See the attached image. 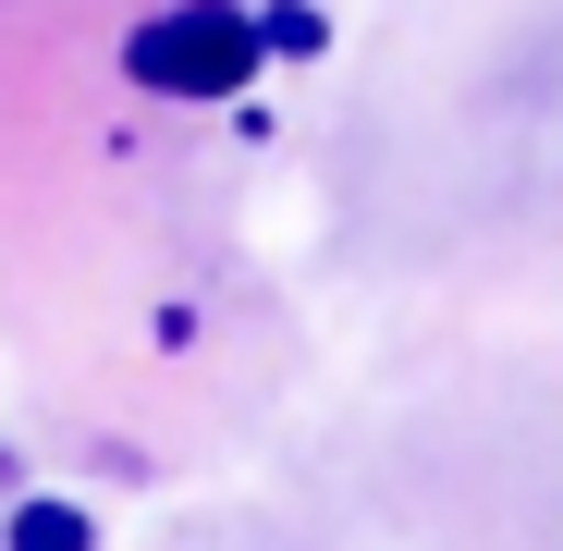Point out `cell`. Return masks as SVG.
<instances>
[{
	"mask_svg": "<svg viewBox=\"0 0 563 551\" xmlns=\"http://www.w3.org/2000/svg\"><path fill=\"white\" fill-rule=\"evenodd\" d=\"M135 74L147 86H184V99H197V86H233L245 74V13H159L135 37Z\"/></svg>",
	"mask_w": 563,
	"mask_h": 551,
	"instance_id": "1",
	"label": "cell"
}]
</instances>
